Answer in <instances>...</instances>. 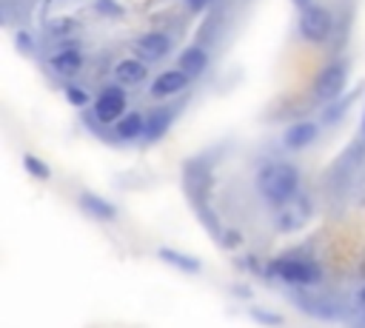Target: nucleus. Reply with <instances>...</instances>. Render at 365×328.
<instances>
[{
  "mask_svg": "<svg viewBox=\"0 0 365 328\" xmlns=\"http://www.w3.org/2000/svg\"><path fill=\"white\" fill-rule=\"evenodd\" d=\"M297 188H299V171L288 163H268L257 174V191L274 205L288 203L297 194Z\"/></svg>",
  "mask_w": 365,
  "mask_h": 328,
  "instance_id": "f257e3e1",
  "label": "nucleus"
},
{
  "mask_svg": "<svg viewBox=\"0 0 365 328\" xmlns=\"http://www.w3.org/2000/svg\"><path fill=\"white\" fill-rule=\"evenodd\" d=\"M268 274H274L291 285H317L322 280V268L302 257H279L268 265Z\"/></svg>",
  "mask_w": 365,
  "mask_h": 328,
  "instance_id": "f03ea898",
  "label": "nucleus"
},
{
  "mask_svg": "<svg viewBox=\"0 0 365 328\" xmlns=\"http://www.w3.org/2000/svg\"><path fill=\"white\" fill-rule=\"evenodd\" d=\"M345 80H348V68H345L342 60L325 63V66L317 71V77H314V97H317L319 103L336 100V97L342 94V88H345Z\"/></svg>",
  "mask_w": 365,
  "mask_h": 328,
  "instance_id": "7ed1b4c3",
  "label": "nucleus"
},
{
  "mask_svg": "<svg viewBox=\"0 0 365 328\" xmlns=\"http://www.w3.org/2000/svg\"><path fill=\"white\" fill-rule=\"evenodd\" d=\"M331 26H334V20H331V11H328L325 6L311 3L308 9H299V34H302L308 43H322V40H328Z\"/></svg>",
  "mask_w": 365,
  "mask_h": 328,
  "instance_id": "20e7f679",
  "label": "nucleus"
},
{
  "mask_svg": "<svg viewBox=\"0 0 365 328\" xmlns=\"http://www.w3.org/2000/svg\"><path fill=\"white\" fill-rule=\"evenodd\" d=\"M94 117H97V123H117L123 114H125V91L120 88V86H106L100 94H97V100H94Z\"/></svg>",
  "mask_w": 365,
  "mask_h": 328,
  "instance_id": "39448f33",
  "label": "nucleus"
},
{
  "mask_svg": "<svg viewBox=\"0 0 365 328\" xmlns=\"http://www.w3.org/2000/svg\"><path fill=\"white\" fill-rule=\"evenodd\" d=\"M168 48H171V37H168L165 31H148V34H143V37L134 43L137 57H143L145 63H148V60H160V57H165Z\"/></svg>",
  "mask_w": 365,
  "mask_h": 328,
  "instance_id": "423d86ee",
  "label": "nucleus"
},
{
  "mask_svg": "<svg viewBox=\"0 0 365 328\" xmlns=\"http://www.w3.org/2000/svg\"><path fill=\"white\" fill-rule=\"evenodd\" d=\"M188 74L182 68H171V71H163L154 83H151V97L163 100V97H171V94H180L185 86H188Z\"/></svg>",
  "mask_w": 365,
  "mask_h": 328,
  "instance_id": "0eeeda50",
  "label": "nucleus"
},
{
  "mask_svg": "<svg viewBox=\"0 0 365 328\" xmlns=\"http://www.w3.org/2000/svg\"><path fill=\"white\" fill-rule=\"evenodd\" d=\"M145 74H148V66L143 57H125L114 66V80L123 86H137L145 80Z\"/></svg>",
  "mask_w": 365,
  "mask_h": 328,
  "instance_id": "6e6552de",
  "label": "nucleus"
},
{
  "mask_svg": "<svg viewBox=\"0 0 365 328\" xmlns=\"http://www.w3.org/2000/svg\"><path fill=\"white\" fill-rule=\"evenodd\" d=\"M51 71L54 74H60V77H74L80 68H83V54L77 51V48H63V51H57L54 57H51Z\"/></svg>",
  "mask_w": 365,
  "mask_h": 328,
  "instance_id": "1a4fd4ad",
  "label": "nucleus"
},
{
  "mask_svg": "<svg viewBox=\"0 0 365 328\" xmlns=\"http://www.w3.org/2000/svg\"><path fill=\"white\" fill-rule=\"evenodd\" d=\"M80 205H83L86 214H91L94 220H103V222L117 217V208H114L108 200H103V197H97V194H91V191H83V194H80Z\"/></svg>",
  "mask_w": 365,
  "mask_h": 328,
  "instance_id": "9d476101",
  "label": "nucleus"
},
{
  "mask_svg": "<svg viewBox=\"0 0 365 328\" xmlns=\"http://www.w3.org/2000/svg\"><path fill=\"white\" fill-rule=\"evenodd\" d=\"M114 134H117L120 140H137V137H143V134H145V117L137 114V111L123 114V117L114 123Z\"/></svg>",
  "mask_w": 365,
  "mask_h": 328,
  "instance_id": "9b49d317",
  "label": "nucleus"
},
{
  "mask_svg": "<svg viewBox=\"0 0 365 328\" xmlns=\"http://www.w3.org/2000/svg\"><path fill=\"white\" fill-rule=\"evenodd\" d=\"M317 131H319L317 123H294V125H288L282 140H285L288 148H305L317 140Z\"/></svg>",
  "mask_w": 365,
  "mask_h": 328,
  "instance_id": "f8f14e48",
  "label": "nucleus"
},
{
  "mask_svg": "<svg viewBox=\"0 0 365 328\" xmlns=\"http://www.w3.org/2000/svg\"><path fill=\"white\" fill-rule=\"evenodd\" d=\"M208 66V51L202 46H188L182 54H180V68L188 74V77H197L202 74Z\"/></svg>",
  "mask_w": 365,
  "mask_h": 328,
  "instance_id": "ddd939ff",
  "label": "nucleus"
},
{
  "mask_svg": "<svg viewBox=\"0 0 365 328\" xmlns=\"http://www.w3.org/2000/svg\"><path fill=\"white\" fill-rule=\"evenodd\" d=\"M171 120H174V114H171V108H160V111H154L148 120H145V140H160L165 131H168V125H171Z\"/></svg>",
  "mask_w": 365,
  "mask_h": 328,
  "instance_id": "4468645a",
  "label": "nucleus"
},
{
  "mask_svg": "<svg viewBox=\"0 0 365 328\" xmlns=\"http://www.w3.org/2000/svg\"><path fill=\"white\" fill-rule=\"evenodd\" d=\"M157 254H160V260L171 262L174 268L185 271V274H197V271H200V260L191 257V254H180V251H174V248H160Z\"/></svg>",
  "mask_w": 365,
  "mask_h": 328,
  "instance_id": "2eb2a0df",
  "label": "nucleus"
},
{
  "mask_svg": "<svg viewBox=\"0 0 365 328\" xmlns=\"http://www.w3.org/2000/svg\"><path fill=\"white\" fill-rule=\"evenodd\" d=\"M23 165H26V171H29L31 177H37V180H48V177H51V168H48L46 163H40L34 154H23Z\"/></svg>",
  "mask_w": 365,
  "mask_h": 328,
  "instance_id": "dca6fc26",
  "label": "nucleus"
},
{
  "mask_svg": "<svg viewBox=\"0 0 365 328\" xmlns=\"http://www.w3.org/2000/svg\"><path fill=\"white\" fill-rule=\"evenodd\" d=\"M94 11H100L106 17H123V6L117 0H94Z\"/></svg>",
  "mask_w": 365,
  "mask_h": 328,
  "instance_id": "f3484780",
  "label": "nucleus"
},
{
  "mask_svg": "<svg viewBox=\"0 0 365 328\" xmlns=\"http://www.w3.org/2000/svg\"><path fill=\"white\" fill-rule=\"evenodd\" d=\"M66 97H68V103H74V106H86L88 103V94L80 88V86H66Z\"/></svg>",
  "mask_w": 365,
  "mask_h": 328,
  "instance_id": "a211bd4d",
  "label": "nucleus"
},
{
  "mask_svg": "<svg viewBox=\"0 0 365 328\" xmlns=\"http://www.w3.org/2000/svg\"><path fill=\"white\" fill-rule=\"evenodd\" d=\"M251 317L259 319V322H265V325H279V322H282V317H277V314L271 317L268 311H251Z\"/></svg>",
  "mask_w": 365,
  "mask_h": 328,
  "instance_id": "6ab92c4d",
  "label": "nucleus"
},
{
  "mask_svg": "<svg viewBox=\"0 0 365 328\" xmlns=\"http://www.w3.org/2000/svg\"><path fill=\"white\" fill-rule=\"evenodd\" d=\"M17 46L26 48V51H31V37H29L26 31H17Z\"/></svg>",
  "mask_w": 365,
  "mask_h": 328,
  "instance_id": "aec40b11",
  "label": "nucleus"
},
{
  "mask_svg": "<svg viewBox=\"0 0 365 328\" xmlns=\"http://www.w3.org/2000/svg\"><path fill=\"white\" fill-rule=\"evenodd\" d=\"M185 3H188V9H191V11H202L211 0H185Z\"/></svg>",
  "mask_w": 365,
  "mask_h": 328,
  "instance_id": "412c9836",
  "label": "nucleus"
},
{
  "mask_svg": "<svg viewBox=\"0 0 365 328\" xmlns=\"http://www.w3.org/2000/svg\"><path fill=\"white\" fill-rule=\"evenodd\" d=\"M291 3H294L297 9H308V6H311V0H291Z\"/></svg>",
  "mask_w": 365,
  "mask_h": 328,
  "instance_id": "4be33fe9",
  "label": "nucleus"
},
{
  "mask_svg": "<svg viewBox=\"0 0 365 328\" xmlns=\"http://www.w3.org/2000/svg\"><path fill=\"white\" fill-rule=\"evenodd\" d=\"M359 305H365V285L359 288Z\"/></svg>",
  "mask_w": 365,
  "mask_h": 328,
  "instance_id": "5701e85b",
  "label": "nucleus"
},
{
  "mask_svg": "<svg viewBox=\"0 0 365 328\" xmlns=\"http://www.w3.org/2000/svg\"><path fill=\"white\" fill-rule=\"evenodd\" d=\"M362 131H365V114H362Z\"/></svg>",
  "mask_w": 365,
  "mask_h": 328,
  "instance_id": "b1692460",
  "label": "nucleus"
}]
</instances>
